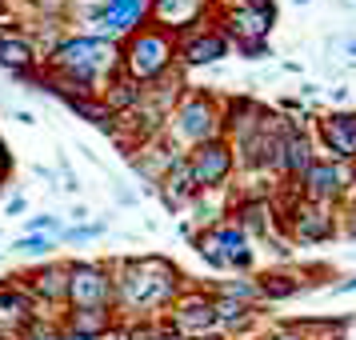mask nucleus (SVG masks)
I'll use <instances>...</instances> for the list:
<instances>
[{"mask_svg": "<svg viewBox=\"0 0 356 340\" xmlns=\"http://www.w3.org/2000/svg\"><path fill=\"white\" fill-rule=\"evenodd\" d=\"M108 328H113V308H68L65 316V332H72V337L100 340Z\"/></svg>", "mask_w": 356, "mask_h": 340, "instance_id": "17", "label": "nucleus"}, {"mask_svg": "<svg viewBox=\"0 0 356 340\" xmlns=\"http://www.w3.org/2000/svg\"><path fill=\"white\" fill-rule=\"evenodd\" d=\"M344 184H348V172H344V164H332V161H312V168L300 177V188H305L312 204L337 200L344 193Z\"/></svg>", "mask_w": 356, "mask_h": 340, "instance_id": "8", "label": "nucleus"}, {"mask_svg": "<svg viewBox=\"0 0 356 340\" xmlns=\"http://www.w3.org/2000/svg\"><path fill=\"white\" fill-rule=\"evenodd\" d=\"M172 52H177V40L164 29H140V33L129 36V49L120 52V72L132 76L136 84L156 81V76L168 72Z\"/></svg>", "mask_w": 356, "mask_h": 340, "instance_id": "2", "label": "nucleus"}, {"mask_svg": "<svg viewBox=\"0 0 356 340\" xmlns=\"http://www.w3.org/2000/svg\"><path fill=\"white\" fill-rule=\"evenodd\" d=\"M29 292L36 305H65L68 300V264H40L29 276Z\"/></svg>", "mask_w": 356, "mask_h": 340, "instance_id": "11", "label": "nucleus"}, {"mask_svg": "<svg viewBox=\"0 0 356 340\" xmlns=\"http://www.w3.org/2000/svg\"><path fill=\"white\" fill-rule=\"evenodd\" d=\"M180 276L177 268L161 257H140V260H124L120 264V276L113 280V300L129 308H156L168 305L177 296Z\"/></svg>", "mask_w": 356, "mask_h": 340, "instance_id": "1", "label": "nucleus"}, {"mask_svg": "<svg viewBox=\"0 0 356 340\" xmlns=\"http://www.w3.org/2000/svg\"><path fill=\"white\" fill-rule=\"evenodd\" d=\"M17 252H24V257H44L52 248V236H40V232H29V236H20L17 244H13Z\"/></svg>", "mask_w": 356, "mask_h": 340, "instance_id": "21", "label": "nucleus"}, {"mask_svg": "<svg viewBox=\"0 0 356 340\" xmlns=\"http://www.w3.org/2000/svg\"><path fill=\"white\" fill-rule=\"evenodd\" d=\"M321 136L337 161H353L356 156V113H328L321 120Z\"/></svg>", "mask_w": 356, "mask_h": 340, "instance_id": "10", "label": "nucleus"}, {"mask_svg": "<svg viewBox=\"0 0 356 340\" xmlns=\"http://www.w3.org/2000/svg\"><path fill=\"white\" fill-rule=\"evenodd\" d=\"M296 4H308V0H296Z\"/></svg>", "mask_w": 356, "mask_h": 340, "instance_id": "28", "label": "nucleus"}, {"mask_svg": "<svg viewBox=\"0 0 356 340\" xmlns=\"http://www.w3.org/2000/svg\"><path fill=\"white\" fill-rule=\"evenodd\" d=\"M8 172V152H4V140H0V177Z\"/></svg>", "mask_w": 356, "mask_h": 340, "instance_id": "24", "label": "nucleus"}, {"mask_svg": "<svg viewBox=\"0 0 356 340\" xmlns=\"http://www.w3.org/2000/svg\"><path fill=\"white\" fill-rule=\"evenodd\" d=\"M172 321H177L180 332H204V328L216 324V308L204 296H193V300H180L177 305V316Z\"/></svg>", "mask_w": 356, "mask_h": 340, "instance_id": "19", "label": "nucleus"}, {"mask_svg": "<svg viewBox=\"0 0 356 340\" xmlns=\"http://www.w3.org/2000/svg\"><path fill=\"white\" fill-rule=\"evenodd\" d=\"M68 305L72 308H108L113 305V273L92 260L68 264Z\"/></svg>", "mask_w": 356, "mask_h": 340, "instance_id": "6", "label": "nucleus"}, {"mask_svg": "<svg viewBox=\"0 0 356 340\" xmlns=\"http://www.w3.org/2000/svg\"><path fill=\"white\" fill-rule=\"evenodd\" d=\"M0 68H8V72H33L36 68V44L29 36H17V33H0Z\"/></svg>", "mask_w": 356, "mask_h": 340, "instance_id": "16", "label": "nucleus"}, {"mask_svg": "<svg viewBox=\"0 0 356 340\" xmlns=\"http://www.w3.org/2000/svg\"><path fill=\"white\" fill-rule=\"evenodd\" d=\"M184 161H188V172H193L196 188L200 193H212V188H220L232 172V145L228 140H204V145H196L193 152H184Z\"/></svg>", "mask_w": 356, "mask_h": 340, "instance_id": "7", "label": "nucleus"}, {"mask_svg": "<svg viewBox=\"0 0 356 340\" xmlns=\"http://www.w3.org/2000/svg\"><path fill=\"white\" fill-rule=\"evenodd\" d=\"M24 228H29V232H40V236H49L52 228H60V232H65V220H56V216H29Z\"/></svg>", "mask_w": 356, "mask_h": 340, "instance_id": "23", "label": "nucleus"}, {"mask_svg": "<svg viewBox=\"0 0 356 340\" xmlns=\"http://www.w3.org/2000/svg\"><path fill=\"white\" fill-rule=\"evenodd\" d=\"M273 29V8H252V4H236L225 17V36H236V44L244 40H264V33Z\"/></svg>", "mask_w": 356, "mask_h": 340, "instance_id": "9", "label": "nucleus"}, {"mask_svg": "<svg viewBox=\"0 0 356 340\" xmlns=\"http://www.w3.org/2000/svg\"><path fill=\"white\" fill-rule=\"evenodd\" d=\"M204 13V0H152V17H156V29L172 36L180 29L196 24Z\"/></svg>", "mask_w": 356, "mask_h": 340, "instance_id": "13", "label": "nucleus"}, {"mask_svg": "<svg viewBox=\"0 0 356 340\" xmlns=\"http://www.w3.org/2000/svg\"><path fill=\"white\" fill-rule=\"evenodd\" d=\"M60 340H88V337H72V332H65V337H60Z\"/></svg>", "mask_w": 356, "mask_h": 340, "instance_id": "26", "label": "nucleus"}, {"mask_svg": "<svg viewBox=\"0 0 356 340\" xmlns=\"http://www.w3.org/2000/svg\"><path fill=\"white\" fill-rule=\"evenodd\" d=\"M312 140H308L300 129H284V136H280V161H276V168L284 172V177H305L308 168H312Z\"/></svg>", "mask_w": 356, "mask_h": 340, "instance_id": "12", "label": "nucleus"}, {"mask_svg": "<svg viewBox=\"0 0 356 340\" xmlns=\"http://www.w3.org/2000/svg\"><path fill=\"white\" fill-rule=\"evenodd\" d=\"M353 289H356V276H353V280H344V284H337L332 292H353Z\"/></svg>", "mask_w": 356, "mask_h": 340, "instance_id": "25", "label": "nucleus"}, {"mask_svg": "<svg viewBox=\"0 0 356 340\" xmlns=\"http://www.w3.org/2000/svg\"><path fill=\"white\" fill-rule=\"evenodd\" d=\"M152 17V0H104L100 8L88 13V29L100 40H120L145 29V20Z\"/></svg>", "mask_w": 356, "mask_h": 340, "instance_id": "4", "label": "nucleus"}, {"mask_svg": "<svg viewBox=\"0 0 356 340\" xmlns=\"http://www.w3.org/2000/svg\"><path fill=\"white\" fill-rule=\"evenodd\" d=\"M65 337V324L60 321H44V316H36L24 332H20V340H60Z\"/></svg>", "mask_w": 356, "mask_h": 340, "instance_id": "20", "label": "nucleus"}, {"mask_svg": "<svg viewBox=\"0 0 356 340\" xmlns=\"http://www.w3.org/2000/svg\"><path fill=\"white\" fill-rule=\"evenodd\" d=\"M161 196L168 200V209L193 204L196 196H200V188H196V180H193V172H188V161H184V156L161 177Z\"/></svg>", "mask_w": 356, "mask_h": 340, "instance_id": "15", "label": "nucleus"}, {"mask_svg": "<svg viewBox=\"0 0 356 340\" xmlns=\"http://www.w3.org/2000/svg\"><path fill=\"white\" fill-rule=\"evenodd\" d=\"M196 248L212 268H248L252 264V248H248L241 225H212L204 236H196Z\"/></svg>", "mask_w": 356, "mask_h": 340, "instance_id": "5", "label": "nucleus"}, {"mask_svg": "<svg viewBox=\"0 0 356 340\" xmlns=\"http://www.w3.org/2000/svg\"><path fill=\"white\" fill-rule=\"evenodd\" d=\"M180 60L184 65H212V60H220L228 52V36L225 33H193L188 40H180Z\"/></svg>", "mask_w": 356, "mask_h": 340, "instance_id": "14", "label": "nucleus"}, {"mask_svg": "<svg viewBox=\"0 0 356 340\" xmlns=\"http://www.w3.org/2000/svg\"><path fill=\"white\" fill-rule=\"evenodd\" d=\"M276 340H300V337H276Z\"/></svg>", "mask_w": 356, "mask_h": 340, "instance_id": "27", "label": "nucleus"}, {"mask_svg": "<svg viewBox=\"0 0 356 340\" xmlns=\"http://www.w3.org/2000/svg\"><path fill=\"white\" fill-rule=\"evenodd\" d=\"M292 232H296L300 241H308V244L328 241V236H332V216H324V209H316V204L308 200L305 209L292 212Z\"/></svg>", "mask_w": 356, "mask_h": 340, "instance_id": "18", "label": "nucleus"}, {"mask_svg": "<svg viewBox=\"0 0 356 340\" xmlns=\"http://www.w3.org/2000/svg\"><path fill=\"white\" fill-rule=\"evenodd\" d=\"M220 136V113L204 92H193V97L180 100V108L168 116V140L177 145H204V140H216Z\"/></svg>", "mask_w": 356, "mask_h": 340, "instance_id": "3", "label": "nucleus"}, {"mask_svg": "<svg viewBox=\"0 0 356 340\" xmlns=\"http://www.w3.org/2000/svg\"><path fill=\"white\" fill-rule=\"evenodd\" d=\"M104 232V220H97V225H81V228H65L60 236H65L68 244H81V241H92V236H100Z\"/></svg>", "mask_w": 356, "mask_h": 340, "instance_id": "22", "label": "nucleus"}]
</instances>
